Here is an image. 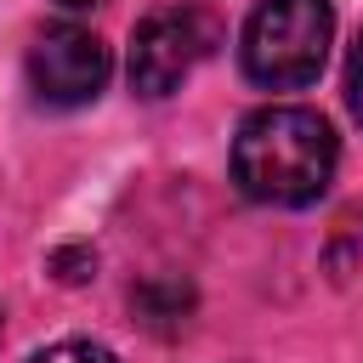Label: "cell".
Returning <instances> with one entry per match:
<instances>
[{
    "mask_svg": "<svg viewBox=\"0 0 363 363\" xmlns=\"http://www.w3.org/2000/svg\"><path fill=\"white\" fill-rule=\"evenodd\" d=\"M335 130L312 108H255L233 136V182L255 204H312L335 176Z\"/></svg>",
    "mask_w": 363,
    "mask_h": 363,
    "instance_id": "cell-1",
    "label": "cell"
},
{
    "mask_svg": "<svg viewBox=\"0 0 363 363\" xmlns=\"http://www.w3.org/2000/svg\"><path fill=\"white\" fill-rule=\"evenodd\" d=\"M335 40V6L329 0H261L244 23V74L267 91H301L323 74Z\"/></svg>",
    "mask_w": 363,
    "mask_h": 363,
    "instance_id": "cell-2",
    "label": "cell"
},
{
    "mask_svg": "<svg viewBox=\"0 0 363 363\" xmlns=\"http://www.w3.org/2000/svg\"><path fill=\"white\" fill-rule=\"evenodd\" d=\"M221 45V17L210 6H159L130 34V91L159 102L170 96L210 51Z\"/></svg>",
    "mask_w": 363,
    "mask_h": 363,
    "instance_id": "cell-3",
    "label": "cell"
},
{
    "mask_svg": "<svg viewBox=\"0 0 363 363\" xmlns=\"http://www.w3.org/2000/svg\"><path fill=\"white\" fill-rule=\"evenodd\" d=\"M28 85L45 108H85L108 85V45L74 23L45 28L28 45Z\"/></svg>",
    "mask_w": 363,
    "mask_h": 363,
    "instance_id": "cell-4",
    "label": "cell"
},
{
    "mask_svg": "<svg viewBox=\"0 0 363 363\" xmlns=\"http://www.w3.org/2000/svg\"><path fill=\"white\" fill-rule=\"evenodd\" d=\"M28 363H119V357L108 346H96V340H57V346L34 352Z\"/></svg>",
    "mask_w": 363,
    "mask_h": 363,
    "instance_id": "cell-5",
    "label": "cell"
},
{
    "mask_svg": "<svg viewBox=\"0 0 363 363\" xmlns=\"http://www.w3.org/2000/svg\"><path fill=\"white\" fill-rule=\"evenodd\" d=\"M346 108H352V113H357V125H363V34H357L352 62H346Z\"/></svg>",
    "mask_w": 363,
    "mask_h": 363,
    "instance_id": "cell-6",
    "label": "cell"
},
{
    "mask_svg": "<svg viewBox=\"0 0 363 363\" xmlns=\"http://www.w3.org/2000/svg\"><path fill=\"white\" fill-rule=\"evenodd\" d=\"M57 6H68V11H85V6H96V0H57Z\"/></svg>",
    "mask_w": 363,
    "mask_h": 363,
    "instance_id": "cell-7",
    "label": "cell"
}]
</instances>
